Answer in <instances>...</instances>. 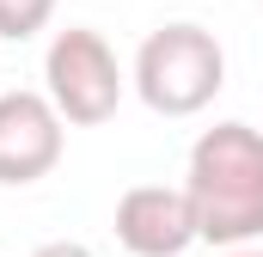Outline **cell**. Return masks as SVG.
<instances>
[{
	"instance_id": "6da1fadb",
	"label": "cell",
	"mask_w": 263,
	"mask_h": 257,
	"mask_svg": "<svg viewBox=\"0 0 263 257\" xmlns=\"http://www.w3.org/2000/svg\"><path fill=\"white\" fill-rule=\"evenodd\" d=\"M184 190L196 202V227L208 245H257L263 239V128L214 123L196 135Z\"/></svg>"
},
{
	"instance_id": "7a4b0ae2",
	"label": "cell",
	"mask_w": 263,
	"mask_h": 257,
	"mask_svg": "<svg viewBox=\"0 0 263 257\" xmlns=\"http://www.w3.org/2000/svg\"><path fill=\"white\" fill-rule=\"evenodd\" d=\"M129 86L153 117H202L227 86V49H220L214 31H202L190 19L159 25L135 49Z\"/></svg>"
},
{
	"instance_id": "3957f363",
	"label": "cell",
	"mask_w": 263,
	"mask_h": 257,
	"mask_svg": "<svg viewBox=\"0 0 263 257\" xmlns=\"http://www.w3.org/2000/svg\"><path fill=\"white\" fill-rule=\"evenodd\" d=\"M43 92L67 117V128H98L117 117L129 80L117 67V49L92 31V25H67L43 49Z\"/></svg>"
},
{
	"instance_id": "277c9868",
	"label": "cell",
	"mask_w": 263,
	"mask_h": 257,
	"mask_svg": "<svg viewBox=\"0 0 263 257\" xmlns=\"http://www.w3.org/2000/svg\"><path fill=\"white\" fill-rule=\"evenodd\" d=\"M67 117L49 104V92H0V184L25 190L62 166Z\"/></svg>"
},
{
	"instance_id": "5b68a950",
	"label": "cell",
	"mask_w": 263,
	"mask_h": 257,
	"mask_svg": "<svg viewBox=\"0 0 263 257\" xmlns=\"http://www.w3.org/2000/svg\"><path fill=\"white\" fill-rule=\"evenodd\" d=\"M117 245L129 257H184L202 239L196 202L184 184H135L117 196Z\"/></svg>"
},
{
	"instance_id": "8992f818",
	"label": "cell",
	"mask_w": 263,
	"mask_h": 257,
	"mask_svg": "<svg viewBox=\"0 0 263 257\" xmlns=\"http://www.w3.org/2000/svg\"><path fill=\"white\" fill-rule=\"evenodd\" d=\"M55 0H0V43H31L37 31H49Z\"/></svg>"
},
{
	"instance_id": "52a82bcc",
	"label": "cell",
	"mask_w": 263,
	"mask_h": 257,
	"mask_svg": "<svg viewBox=\"0 0 263 257\" xmlns=\"http://www.w3.org/2000/svg\"><path fill=\"white\" fill-rule=\"evenodd\" d=\"M31 257H98L92 245H80V239H49V245H37Z\"/></svg>"
},
{
	"instance_id": "ba28073f",
	"label": "cell",
	"mask_w": 263,
	"mask_h": 257,
	"mask_svg": "<svg viewBox=\"0 0 263 257\" xmlns=\"http://www.w3.org/2000/svg\"><path fill=\"white\" fill-rule=\"evenodd\" d=\"M227 257H263V251H257V245H233Z\"/></svg>"
},
{
	"instance_id": "9c48e42d",
	"label": "cell",
	"mask_w": 263,
	"mask_h": 257,
	"mask_svg": "<svg viewBox=\"0 0 263 257\" xmlns=\"http://www.w3.org/2000/svg\"><path fill=\"white\" fill-rule=\"evenodd\" d=\"M257 6H263V0H257Z\"/></svg>"
}]
</instances>
